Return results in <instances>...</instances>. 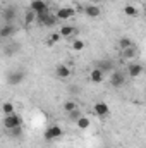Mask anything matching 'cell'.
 I'll return each instance as SVG.
<instances>
[{
  "instance_id": "10",
  "label": "cell",
  "mask_w": 146,
  "mask_h": 148,
  "mask_svg": "<svg viewBox=\"0 0 146 148\" xmlns=\"http://www.w3.org/2000/svg\"><path fill=\"white\" fill-rule=\"evenodd\" d=\"M14 33H16V26H14L12 23H5V24L0 28V38H2V40H3V38L14 36Z\"/></svg>"
},
{
  "instance_id": "19",
  "label": "cell",
  "mask_w": 146,
  "mask_h": 148,
  "mask_svg": "<svg viewBox=\"0 0 146 148\" xmlns=\"http://www.w3.org/2000/svg\"><path fill=\"white\" fill-rule=\"evenodd\" d=\"M129 47H134V41H132L131 38H120V40H119V48H120V50H126V48H129Z\"/></svg>"
},
{
  "instance_id": "15",
  "label": "cell",
  "mask_w": 146,
  "mask_h": 148,
  "mask_svg": "<svg viewBox=\"0 0 146 148\" xmlns=\"http://www.w3.org/2000/svg\"><path fill=\"white\" fill-rule=\"evenodd\" d=\"M96 67H98L103 74H108V73L113 71V62H112V60H100Z\"/></svg>"
},
{
  "instance_id": "11",
  "label": "cell",
  "mask_w": 146,
  "mask_h": 148,
  "mask_svg": "<svg viewBox=\"0 0 146 148\" xmlns=\"http://www.w3.org/2000/svg\"><path fill=\"white\" fill-rule=\"evenodd\" d=\"M45 9H48V3H46L45 0H31V2H29V10H33L35 14L45 10Z\"/></svg>"
},
{
  "instance_id": "9",
  "label": "cell",
  "mask_w": 146,
  "mask_h": 148,
  "mask_svg": "<svg viewBox=\"0 0 146 148\" xmlns=\"http://www.w3.org/2000/svg\"><path fill=\"white\" fill-rule=\"evenodd\" d=\"M71 67L69 66H65V64H59L57 67H55V76L59 77V79H67V77H71Z\"/></svg>"
},
{
  "instance_id": "26",
  "label": "cell",
  "mask_w": 146,
  "mask_h": 148,
  "mask_svg": "<svg viewBox=\"0 0 146 148\" xmlns=\"http://www.w3.org/2000/svg\"><path fill=\"white\" fill-rule=\"evenodd\" d=\"M67 114H69V119H71V121H74V122H76V121L83 115V112L79 110V109H76V110H72V112H67Z\"/></svg>"
},
{
  "instance_id": "1",
  "label": "cell",
  "mask_w": 146,
  "mask_h": 148,
  "mask_svg": "<svg viewBox=\"0 0 146 148\" xmlns=\"http://www.w3.org/2000/svg\"><path fill=\"white\" fill-rule=\"evenodd\" d=\"M2 124H3V127L9 131V129H14V127H19V126H23V117L19 115V114H9V115H3V121H2Z\"/></svg>"
},
{
  "instance_id": "14",
  "label": "cell",
  "mask_w": 146,
  "mask_h": 148,
  "mask_svg": "<svg viewBox=\"0 0 146 148\" xmlns=\"http://www.w3.org/2000/svg\"><path fill=\"white\" fill-rule=\"evenodd\" d=\"M89 79H91V83H96V84H100L103 79H105V74L102 73L98 67H95V69H91V74H89Z\"/></svg>"
},
{
  "instance_id": "2",
  "label": "cell",
  "mask_w": 146,
  "mask_h": 148,
  "mask_svg": "<svg viewBox=\"0 0 146 148\" xmlns=\"http://www.w3.org/2000/svg\"><path fill=\"white\" fill-rule=\"evenodd\" d=\"M62 134H64V129H62L59 124H53V126H50V127L45 131V134H43V136H45V140H46V141H52V140L60 138Z\"/></svg>"
},
{
  "instance_id": "22",
  "label": "cell",
  "mask_w": 146,
  "mask_h": 148,
  "mask_svg": "<svg viewBox=\"0 0 146 148\" xmlns=\"http://www.w3.org/2000/svg\"><path fill=\"white\" fill-rule=\"evenodd\" d=\"M62 109L65 112H72L77 109V103L74 102V100H67V102H64V105H62Z\"/></svg>"
},
{
  "instance_id": "8",
  "label": "cell",
  "mask_w": 146,
  "mask_h": 148,
  "mask_svg": "<svg viewBox=\"0 0 146 148\" xmlns=\"http://www.w3.org/2000/svg\"><path fill=\"white\" fill-rule=\"evenodd\" d=\"M145 71V67L141 66V64H138V62H131L129 66H127V74L131 76V77H139L141 74Z\"/></svg>"
},
{
  "instance_id": "16",
  "label": "cell",
  "mask_w": 146,
  "mask_h": 148,
  "mask_svg": "<svg viewBox=\"0 0 146 148\" xmlns=\"http://www.w3.org/2000/svg\"><path fill=\"white\" fill-rule=\"evenodd\" d=\"M76 126H77V129H81V131H86V129L91 126V121H89L86 115H81V117L76 121Z\"/></svg>"
},
{
  "instance_id": "23",
  "label": "cell",
  "mask_w": 146,
  "mask_h": 148,
  "mask_svg": "<svg viewBox=\"0 0 146 148\" xmlns=\"http://www.w3.org/2000/svg\"><path fill=\"white\" fill-rule=\"evenodd\" d=\"M84 47H86V45H84V41H83V40H77V38H76V40L72 41V48L76 50V52H83V50H84Z\"/></svg>"
},
{
  "instance_id": "20",
  "label": "cell",
  "mask_w": 146,
  "mask_h": 148,
  "mask_svg": "<svg viewBox=\"0 0 146 148\" xmlns=\"http://www.w3.org/2000/svg\"><path fill=\"white\" fill-rule=\"evenodd\" d=\"M33 23H36V14H35L33 10H28L26 16H24V24L29 26V24H33Z\"/></svg>"
},
{
  "instance_id": "25",
  "label": "cell",
  "mask_w": 146,
  "mask_h": 148,
  "mask_svg": "<svg viewBox=\"0 0 146 148\" xmlns=\"http://www.w3.org/2000/svg\"><path fill=\"white\" fill-rule=\"evenodd\" d=\"M23 126H19V127H14V129H9V134L12 136V138H21L23 136V129H21Z\"/></svg>"
},
{
  "instance_id": "12",
  "label": "cell",
  "mask_w": 146,
  "mask_h": 148,
  "mask_svg": "<svg viewBox=\"0 0 146 148\" xmlns=\"http://www.w3.org/2000/svg\"><path fill=\"white\" fill-rule=\"evenodd\" d=\"M84 14H86L88 17H91V19H96V17H100L102 9H100L98 5H86V7H84Z\"/></svg>"
},
{
  "instance_id": "27",
  "label": "cell",
  "mask_w": 146,
  "mask_h": 148,
  "mask_svg": "<svg viewBox=\"0 0 146 148\" xmlns=\"http://www.w3.org/2000/svg\"><path fill=\"white\" fill-rule=\"evenodd\" d=\"M105 2H112V0H105Z\"/></svg>"
},
{
  "instance_id": "5",
  "label": "cell",
  "mask_w": 146,
  "mask_h": 148,
  "mask_svg": "<svg viewBox=\"0 0 146 148\" xmlns=\"http://www.w3.org/2000/svg\"><path fill=\"white\" fill-rule=\"evenodd\" d=\"M53 16L57 17V21H62V19H72L74 16H76V10H74L72 7H60Z\"/></svg>"
},
{
  "instance_id": "6",
  "label": "cell",
  "mask_w": 146,
  "mask_h": 148,
  "mask_svg": "<svg viewBox=\"0 0 146 148\" xmlns=\"http://www.w3.org/2000/svg\"><path fill=\"white\" fill-rule=\"evenodd\" d=\"M16 17H17V9H16L14 5H7V7L2 10V19H3L5 23H14Z\"/></svg>"
},
{
  "instance_id": "17",
  "label": "cell",
  "mask_w": 146,
  "mask_h": 148,
  "mask_svg": "<svg viewBox=\"0 0 146 148\" xmlns=\"http://www.w3.org/2000/svg\"><path fill=\"white\" fill-rule=\"evenodd\" d=\"M124 14H126L127 17H138L139 10H138V7H136V5L127 3V5H124Z\"/></svg>"
},
{
  "instance_id": "13",
  "label": "cell",
  "mask_w": 146,
  "mask_h": 148,
  "mask_svg": "<svg viewBox=\"0 0 146 148\" xmlns=\"http://www.w3.org/2000/svg\"><path fill=\"white\" fill-rule=\"evenodd\" d=\"M76 33H79V31H77V28L72 26V24H64V26L60 28V31H59V35H60L62 38L72 36V35H76Z\"/></svg>"
},
{
  "instance_id": "4",
  "label": "cell",
  "mask_w": 146,
  "mask_h": 148,
  "mask_svg": "<svg viewBox=\"0 0 146 148\" xmlns=\"http://www.w3.org/2000/svg\"><path fill=\"white\" fill-rule=\"evenodd\" d=\"M110 84L113 88H120L126 84V74L120 73V71H112L110 73Z\"/></svg>"
},
{
  "instance_id": "7",
  "label": "cell",
  "mask_w": 146,
  "mask_h": 148,
  "mask_svg": "<svg viewBox=\"0 0 146 148\" xmlns=\"http://www.w3.org/2000/svg\"><path fill=\"white\" fill-rule=\"evenodd\" d=\"M93 114H95L96 117H107L110 114V107L105 102H96V103L93 105Z\"/></svg>"
},
{
  "instance_id": "24",
  "label": "cell",
  "mask_w": 146,
  "mask_h": 148,
  "mask_svg": "<svg viewBox=\"0 0 146 148\" xmlns=\"http://www.w3.org/2000/svg\"><path fill=\"white\" fill-rule=\"evenodd\" d=\"M60 38H62V36H60L59 33H52V35H50V38L46 40V45H48V47H53V45H55Z\"/></svg>"
},
{
  "instance_id": "28",
  "label": "cell",
  "mask_w": 146,
  "mask_h": 148,
  "mask_svg": "<svg viewBox=\"0 0 146 148\" xmlns=\"http://www.w3.org/2000/svg\"><path fill=\"white\" fill-rule=\"evenodd\" d=\"M0 41H2V38H0Z\"/></svg>"
},
{
  "instance_id": "18",
  "label": "cell",
  "mask_w": 146,
  "mask_h": 148,
  "mask_svg": "<svg viewBox=\"0 0 146 148\" xmlns=\"http://www.w3.org/2000/svg\"><path fill=\"white\" fill-rule=\"evenodd\" d=\"M122 52H124V59H134L138 55V47L134 45V47H129V48H126Z\"/></svg>"
},
{
  "instance_id": "21",
  "label": "cell",
  "mask_w": 146,
  "mask_h": 148,
  "mask_svg": "<svg viewBox=\"0 0 146 148\" xmlns=\"http://www.w3.org/2000/svg\"><path fill=\"white\" fill-rule=\"evenodd\" d=\"M2 112H3V115H9V114H14V103L12 102H3L2 103Z\"/></svg>"
},
{
  "instance_id": "3",
  "label": "cell",
  "mask_w": 146,
  "mask_h": 148,
  "mask_svg": "<svg viewBox=\"0 0 146 148\" xmlns=\"http://www.w3.org/2000/svg\"><path fill=\"white\" fill-rule=\"evenodd\" d=\"M24 79H26V73H24V71H12V73L7 74V83H9L10 86H17V84H21Z\"/></svg>"
}]
</instances>
